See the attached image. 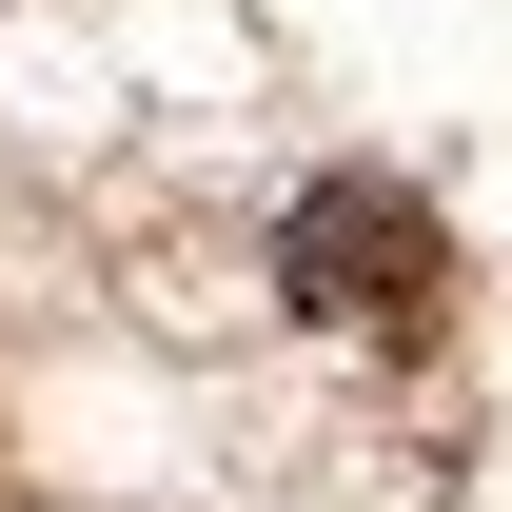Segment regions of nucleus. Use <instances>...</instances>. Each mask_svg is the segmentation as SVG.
Here are the masks:
<instances>
[{
	"mask_svg": "<svg viewBox=\"0 0 512 512\" xmlns=\"http://www.w3.org/2000/svg\"><path fill=\"white\" fill-rule=\"evenodd\" d=\"M276 276H296V316H335V335H434L453 237H434V197H394V178H316L276 217Z\"/></svg>",
	"mask_w": 512,
	"mask_h": 512,
	"instance_id": "f257e3e1",
	"label": "nucleus"
}]
</instances>
